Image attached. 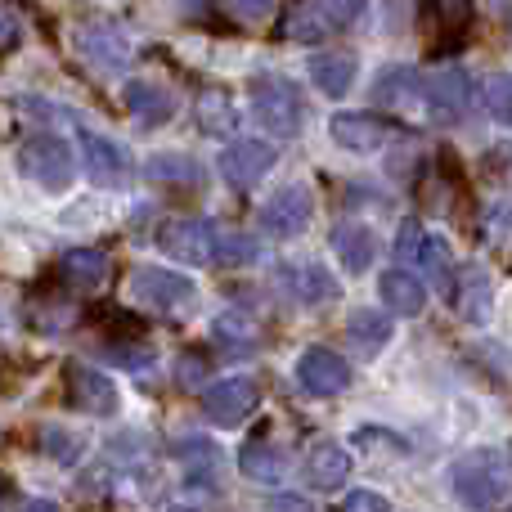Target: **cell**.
<instances>
[{
  "label": "cell",
  "instance_id": "6da1fadb",
  "mask_svg": "<svg viewBox=\"0 0 512 512\" xmlns=\"http://www.w3.org/2000/svg\"><path fill=\"white\" fill-rule=\"evenodd\" d=\"M450 490L477 512H495L512 499V472L499 450H472L450 468Z\"/></svg>",
  "mask_w": 512,
  "mask_h": 512
},
{
  "label": "cell",
  "instance_id": "7a4b0ae2",
  "mask_svg": "<svg viewBox=\"0 0 512 512\" xmlns=\"http://www.w3.org/2000/svg\"><path fill=\"white\" fill-rule=\"evenodd\" d=\"M248 95H252V117L270 135H279V140L301 135V126H306V99H301V90L288 77L261 72V77H252Z\"/></svg>",
  "mask_w": 512,
  "mask_h": 512
},
{
  "label": "cell",
  "instance_id": "3957f363",
  "mask_svg": "<svg viewBox=\"0 0 512 512\" xmlns=\"http://www.w3.org/2000/svg\"><path fill=\"white\" fill-rule=\"evenodd\" d=\"M18 171H23L32 185H41L45 194H63V189L77 180V158L59 135H32L18 149Z\"/></svg>",
  "mask_w": 512,
  "mask_h": 512
},
{
  "label": "cell",
  "instance_id": "277c9868",
  "mask_svg": "<svg viewBox=\"0 0 512 512\" xmlns=\"http://www.w3.org/2000/svg\"><path fill=\"white\" fill-rule=\"evenodd\" d=\"M216 243H221V230L212 221H198V216H171V221L158 225V248L171 261L216 265Z\"/></svg>",
  "mask_w": 512,
  "mask_h": 512
},
{
  "label": "cell",
  "instance_id": "5b68a950",
  "mask_svg": "<svg viewBox=\"0 0 512 512\" xmlns=\"http://www.w3.org/2000/svg\"><path fill=\"white\" fill-rule=\"evenodd\" d=\"M472 99H477V90H472V77L463 68H441L423 77V117H432V122H463Z\"/></svg>",
  "mask_w": 512,
  "mask_h": 512
},
{
  "label": "cell",
  "instance_id": "8992f818",
  "mask_svg": "<svg viewBox=\"0 0 512 512\" xmlns=\"http://www.w3.org/2000/svg\"><path fill=\"white\" fill-rule=\"evenodd\" d=\"M364 5L369 0H301V9L292 14L288 36L292 41H328V36L346 32L364 14Z\"/></svg>",
  "mask_w": 512,
  "mask_h": 512
},
{
  "label": "cell",
  "instance_id": "52a82bcc",
  "mask_svg": "<svg viewBox=\"0 0 512 512\" xmlns=\"http://www.w3.org/2000/svg\"><path fill=\"white\" fill-rule=\"evenodd\" d=\"M77 144H81V167H86L90 185H99V189L131 185V153L117 140H108V135H99V131H81Z\"/></svg>",
  "mask_w": 512,
  "mask_h": 512
},
{
  "label": "cell",
  "instance_id": "ba28073f",
  "mask_svg": "<svg viewBox=\"0 0 512 512\" xmlns=\"http://www.w3.org/2000/svg\"><path fill=\"white\" fill-rule=\"evenodd\" d=\"M310 216H315V198H310L306 185H283L274 189V198L256 212V225H261L265 234H274V239H297V234H306Z\"/></svg>",
  "mask_w": 512,
  "mask_h": 512
},
{
  "label": "cell",
  "instance_id": "9c48e42d",
  "mask_svg": "<svg viewBox=\"0 0 512 512\" xmlns=\"http://www.w3.org/2000/svg\"><path fill=\"white\" fill-rule=\"evenodd\" d=\"M261 405V387L252 378H225L203 391V414L212 427H239L248 423Z\"/></svg>",
  "mask_w": 512,
  "mask_h": 512
},
{
  "label": "cell",
  "instance_id": "30bf717a",
  "mask_svg": "<svg viewBox=\"0 0 512 512\" xmlns=\"http://www.w3.org/2000/svg\"><path fill=\"white\" fill-rule=\"evenodd\" d=\"M328 135H333V144L346 153H378V149H387L400 131H396V122H387V117H378V113H333L328 117Z\"/></svg>",
  "mask_w": 512,
  "mask_h": 512
},
{
  "label": "cell",
  "instance_id": "8fae6325",
  "mask_svg": "<svg viewBox=\"0 0 512 512\" xmlns=\"http://www.w3.org/2000/svg\"><path fill=\"white\" fill-rule=\"evenodd\" d=\"M297 387L310 396H337V391L351 387V364L328 346H310L297 355Z\"/></svg>",
  "mask_w": 512,
  "mask_h": 512
},
{
  "label": "cell",
  "instance_id": "7c38bea8",
  "mask_svg": "<svg viewBox=\"0 0 512 512\" xmlns=\"http://www.w3.org/2000/svg\"><path fill=\"white\" fill-rule=\"evenodd\" d=\"M216 167H221V176H225V185L230 189H252V185H261V180L270 176L274 149L270 144H261V140H234V144H225L221 149Z\"/></svg>",
  "mask_w": 512,
  "mask_h": 512
},
{
  "label": "cell",
  "instance_id": "4fadbf2b",
  "mask_svg": "<svg viewBox=\"0 0 512 512\" xmlns=\"http://www.w3.org/2000/svg\"><path fill=\"white\" fill-rule=\"evenodd\" d=\"M396 256H400V265H409V270H418V274L450 270V248H445V239L418 221H405L396 230Z\"/></svg>",
  "mask_w": 512,
  "mask_h": 512
},
{
  "label": "cell",
  "instance_id": "5bb4252c",
  "mask_svg": "<svg viewBox=\"0 0 512 512\" xmlns=\"http://www.w3.org/2000/svg\"><path fill=\"white\" fill-rule=\"evenodd\" d=\"M77 50H81V59L99 72H126L131 68V41H126L113 23L77 27Z\"/></svg>",
  "mask_w": 512,
  "mask_h": 512
},
{
  "label": "cell",
  "instance_id": "9a60e30c",
  "mask_svg": "<svg viewBox=\"0 0 512 512\" xmlns=\"http://www.w3.org/2000/svg\"><path fill=\"white\" fill-rule=\"evenodd\" d=\"M131 297L140 306H153V310H180L185 301H194V283L185 274H167V270H135L131 274Z\"/></svg>",
  "mask_w": 512,
  "mask_h": 512
},
{
  "label": "cell",
  "instance_id": "2e32d148",
  "mask_svg": "<svg viewBox=\"0 0 512 512\" xmlns=\"http://www.w3.org/2000/svg\"><path fill=\"white\" fill-rule=\"evenodd\" d=\"M373 99H378L382 108H391V113L418 117V113H423V72H418V68H387V72H378V81H373Z\"/></svg>",
  "mask_w": 512,
  "mask_h": 512
},
{
  "label": "cell",
  "instance_id": "e0dca14e",
  "mask_svg": "<svg viewBox=\"0 0 512 512\" xmlns=\"http://www.w3.org/2000/svg\"><path fill=\"white\" fill-rule=\"evenodd\" d=\"M68 378H72V405H77V409H86V414H95V418L117 414L122 396H117V382L108 378V373L77 364V369H72Z\"/></svg>",
  "mask_w": 512,
  "mask_h": 512
},
{
  "label": "cell",
  "instance_id": "ac0fdd59",
  "mask_svg": "<svg viewBox=\"0 0 512 512\" xmlns=\"http://www.w3.org/2000/svg\"><path fill=\"white\" fill-rule=\"evenodd\" d=\"M378 297H382V306H387L391 315L414 319V315H423L427 310V283L418 279V274H409V270H382L378 274Z\"/></svg>",
  "mask_w": 512,
  "mask_h": 512
},
{
  "label": "cell",
  "instance_id": "d6986e66",
  "mask_svg": "<svg viewBox=\"0 0 512 512\" xmlns=\"http://www.w3.org/2000/svg\"><path fill=\"white\" fill-rule=\"evenodd\" d=\"M122 104H126V113L140 117L144 126H162L176 117V95H171L167 86H158V81H126Z\"/></svg>",
  "mask_w": 512,
  "mask_h": 512
},
{
  "label": "cell",
  "instance_id": "ffe728a7",
  "mask_svg": "<svg viewBox=\"0 0 512 512\" xmlns=\"http://www.w3.org/2000/svg\"><path fill=\"white\" fill-rule=\"evenodd\" d=\"M351 468H355V459H351V450H346L342 441H319L315 450L306 454V481H310L315 490H337V486H346Z\"/></svg>",
  "mask_w": 512,
  "mask_h": 512
},
{
  "label": "cell",
  "instance_id": "44dd1931",
  "mask_svg": "<svg viewBox=\"0 0 512 512\" xmlns=\"http://www.w3.org/2000/svg\"><path fill=\"white\" fill-rule=\"evenodd\" d=\"M333 252L346 265V274H364L373 265V256H378V234L364 221H342L333 230Z\"/></svg>",
  "mask_w": 512,
  "mask_h": 512
},
{
  "label": "cell",
  "instance_id": "7402d4cb",
  "mask_svg": "<svg viewBox=\"0 0 512 512\" xmlns=\"http://www.w3.org/2000/svg\"><path fill=\"white\" fill-rule=\"evenodd\" d=\"M360 72V59L342 50H328V54H310V81H315L324 95H346Z\"/></svg>",
  "mask_w": 512,
  "mask_h": 512
},
{
  "label": "cell",
  "instance_id": "603a6c76",
  "mask_svg": "<svg viewBox=\"0 0 512 512\" xmlns=\"http://www.w3.org/2000/svg\"><path fill=\"white\" fill-rule=\"evenodd\" d=\"M391 333H396V324H391V315H382V310H355V315L346 319V342L360 355H378L382 346L391 342Z\"/></svg>",
  "mask_w": 512,
  "mask_h": 512
},
{
  "label": "cell",
  "instance_id": "cb8c5ba5",
  "mask_svg": "<svg viewBox=\"0 0 512 512\" xmlns=\"http://www.w3.org/2000/svg\"><path fill=\"white\" fill-rule=\"evenodd\" d=\"M63 279L72 283V288H86V292H95V288H104L108 283V256L99 252V248H72L68 256H63Z\"/></svg>",
  "mask_w": 512,
  "mask_h": 512
},
{
  "label": "cell",
  "instance_id": "d4e9b609",
  "mask_svg": "<svg viewBox=\"0 0 512 512\" xmlns=\"http://www.w3.org/2000/svg\"><path fill=\"white\" fill-rule=\"evenodd\" d=\"M450 301H459L463 319L486 324V319H490V301H495V283H490L481 270H468L459 279V288H450Z\"/></svg>",
  "mask_w": 512,
  "mask_h": 512
},
{
  "label": "cell",
  "instance_id": "484cf974",
  "mask_svg": "<svg viewBox=\"0 0 512 512\" xmlns=\"http://www.w3.org/2000/svg\"><path fill=\"white\" fill-rule=\"evenodd\" d=\"M239 468L248 472L252 481H265V486H274V481L288 477V459H283V450H274V445L265 441H248L239 450Z\"/></svg>",
  "mask_w": 512,
  "mask_h": 512
},
{
  "label": "cell",
  "instance_id": "4316f807",
  "mask_svg": "<svg viewBox=\"0 0 512 512\" xmlns=\"http://www.w3.org/2000/svg\"><path fill=\"white\" fill-rule=\"evenodd\" d=\"M144 176L153 185H203V167L194 158H185V153H153Z\"/></svg>",
  "mask_w": 512,
  "mask_h": 512
},
{
  "label": "cell",
  "instance_id": "83f0119b",
  "mask_svg": "<svg viewBox=\"0 0 512 512\" xmlns=\"http://www.w3.org/2000/svg\"><path fill=\"white\" fill-rule=\"evenodd\" d=\"M288 279H292V292H297V301H310V306L337 297V279L324 270V265H297Z\"/></svg>",
  "mask_w": 512,
  "mask_h": 512
},
{
  "label": "cell",
  "instance_id": "f1b7e54d",
  "mask_svg": "<svg viewBox=\"0 0 512 512\" xmlns=\"http://www.w3.org/2000/svg\"><path fill=\"white\" fill-rule=\"evenodd\" d=\"M256 324L248 319V310H225L221 319H216V342L225 346V351H256Z\"/></svg>",
  "mask_w": 512,
  "mask_h": 512
},
{
  "label": "cell",
  "instance_id": "f546056e",
  "mask_svg": "<svg viewBox=\"0 0 512 512\" xmlns=\"http://www.w3.org/2000/svg\"><path fill=\"white\" fill-rule=\"evenodd\" d=\"M198 122H203V131H212V135H221V131H234V108H230V99L225 95H203L198 99Z\"/></svg>",
  "mask_w": 512,
  "mask_h": 512
},
{
  "label": "cell",
  "instance_id": "4dcf8cb0",
  "mask_svg": "<svg viewBox=\"0 0 512 512\" xmlns=\"http://www.w3.org/2000/svg\"><path fill=\"white\" fill-rule=\"evenodd\" d=\"M81 450H86V441L81 436H72V432H63V427H45V454H50L54 463H77L81 459Z\"/></svg>",
  "mask_w": 512,
  "mask_h": 512
},
{
  "label": "cell",
  "instance_id": "1f68e13d",
  "mask_svg": "<svg viewBox=\"0 0 512 512\" xmlns=\"http://www.w3.org/2000/svg\"><path fill=\"white\" fill-rule=\"evenodd\" d=\"M256 261V243L243 234H221L216 243V265H252Z\"/></svg>",
  "mask_w": 512,
  "mask_h": 512
},
{
  "label": "cell",
  "instance_id": "d6a6232c",
  "mask_svg": "<svg viewBox=\"0 0 512 512\" xmlns=\"http://www.w3.org/2000/svg\"><path fill=\"white\" fill-rule=\"evenodd\" d=\"M486 108L499 122H512V77H490L486 81Z\"/></svg>",
  "mask_w": 512,
  "mask_h": 512
},
{
  "label": "cell",
  "instance_id": "836d02e7",
  "mask_svg": "<svg viewBox=\"0 0 512 512\" xmlns=\"http://www.w3.org/2000/svg\"><path fill=\"white\" fill-rule=\"evenodd\" d=\"M342 512H391V508H387V499L373 495V490H351V495H346V504H342Z\"/></svg>",
  "mask_w": 512,
  "mask_h": 512
},
{
  "label": "cell",
  "instance_id": "e575fe53",
  "mask_svg": "<svg viewBox=\"0 0 512 512\" xmlns=\"http://www.w3.org/2000/svg\"><path fill=\"white\" fill-rule=\"evenodd\" d=\"M230 5H234V14L248 18V23H265V18L274 14V5H279V0H230Z\"/></svg>",
  "mask_w": 512,
  "mask_h": 512
},
{
  "label": "cell",
  "instance_id": "d590c367",
  "mask_svg": "<svg viewBox=\"0 0 512 512\" xmlns=\"http://www.w3.org/2000/svg\"><path fill=\"white\" fill-rule=\"evenodd\" d=\"M180 378H185V387H198V378H207V360H198V355H185V364H180Z\"/></svg>",
  "mask_w": 512,
  "mask_h": 512
},
{
  "label": "cell",
  "instance_id": "8d00e7d4",
  "mask_svg": "<svg viewBox=\"0 0 512 512\" xmlns=\"http://www.w3.org/2000/svg\"><path fill=\"white\" fill-rule=\"evenodd\" d=\"M18 512H59V504H54V499H27Z\"/></svg>",
  "mask_w": 512,
  "mask_h": 512
}]
</instances>
